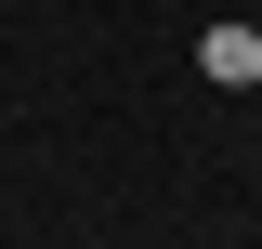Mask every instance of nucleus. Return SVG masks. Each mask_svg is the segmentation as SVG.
<instances>
[{
  "instance_id": "obj_1",
  "label": "nucleus",
  "mask_w": 262,
  "mask_h": 249,
  "mask_svg": "<svg viewBox=\"0 0 262 249\" xmlns=\"http://www.w3.org/2000/svg\"><path fill=\"white\" fill-rule=\"evenodd\" d=\"M196 79H223V92H262V27H210V39H196Z\"/></svg>"
},
{
  "instance_id": "obj_2",
  "label": "nucleus",
  "mask_w": 262,
  "mask_h": 249,
  "mask_svg": "<svg viewBox=\"0 0 262 249\" xmlns=\"http://www.w3.org/2000/svg\"><path fill=\"white\" fill-rule=\"evenodd\" d=\"M249 27H262V13H249Z\"/></svg>"
}]
</instances>
